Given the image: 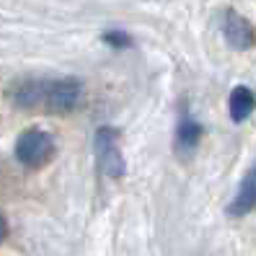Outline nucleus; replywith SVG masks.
I'll return each mask as SVG.
<instances>
[{
    "mask_svg": "<svg viewBox=\"0 0 256 256\" xmlns=\"http://www.w3.org/2000/svg\"><path fill=\"white\" fill-rule=\"evenodd\" d=\"M6 96L16 109L68 114L83 98V83L72 75L65 78H21L6 88Z\"/></svg>",
    "mask_w": 256,
    "mask_h": 256,
    "instance_id": "1",
    "label": "nucleus"
},
{
    "mask_svg": "<svg viewBox=\"0 0 256 256\" xmlns=\"http://www.w3.org/2000/svg\"><path fill=\"white\" fill-rule=\"evenodd\" d=\"M122 134L116 127H98L96 130V160H98V171L109 178H124L127 174V163H124V153H122Z\"/></svg>",
    "mask_w": 256,
    "mask_h": 256,
    "instance_id": "2",
    "label": "nucleus"
},
{
    "mask_svg": "<svg viewBox=\"0 0 256 256\" xmlns=\"http://www.w3.org/2000/svg\"><path fill=\"white\" fill-rule=\"evenodd\" d=\"M54 138L47 132V130H26L18 134L16 140V148H13V153H16V160L24 166V168H42V166H47L54 156Z\"/></svg>",
    "mask_w": 256,
    "mask_h": 256,
    "instance_id": "3",
    "label": "nucleus"
},
{
    "mask_svg": "<svg viewBox=\"0 0 256 256\" xmlns=\"http://www.w3.org/2000/svg\"><path fill=\"white\" fill-rule=\"evenodd\" d=\"M222 36L228 42L230 50L246 52L251 47H256V26L240 16L238 10H225L222 13Z\"/></svg>",
    "mask_w": 256,
    "mask_h": 256,
    "instance_id": "4",
    "label": "nucleus"
},
{
    "mask_svg": "<svg viewBox=\"0 0 256 256\" xmlns=\"http://www.w3.org/2000/svg\"><path fill=\"white\" fill-rule=\"evenodd\" d=\"M204 127L197 122V116L189 112V106L184 104L178 112V122H176V153L178 156H192L194 150L202 142Z\"/></svg>",
    "mask_w": 256,
    "mask_h": 256,
    "instance_id": "5",
    "label": "nucleus"
},
{
    "mask_svg": "<svg viewBox=\"0 0 256 256\" xmlns=\"http://www.w3.org/2000/svg\"><path fill=\"white\" fill-rule=\"evenodd\" d=\"M254 210H256V163L246 171V176H244V182H240L233 202L228 204V215L244 218V215L254 212Z\"/></svg>",
    "mask_w": 256,
    "mask_h": 256,
    "instance_id": "6",
    "label": "nucleus"
},
{
    "mask_svg": "<svg viewBox=\"0 0 256 256\" xmlns=\"http://www.w3.org/2000/svg\"><path fill=\"white\" fill-rule=\"evenodd\" d=\"M256 109V94L246 86H236L230 91V98H228V112H230V119L236 124H244L246 119L254 114Z\"/></svg>",
    "mask_w": 256,
    "mask_h": 256,
    "instance_id": "7",
    "label": "nucleus"
},
{
    "mask_svg": "<svg viewBox=\"0 0 256 256\" xmlns=\"http://www.w3.org/2000/svg\"><path fill=\"white\" fill-rule=\"evenodd\" d=\"M104 42L114 44V47H130V44H132L130 34H124V32H106V34H104Z\"/></svg>",
    "mask_w": 256,
    "mask_h": 256,
    "instance_id": "8",
    "label": "nucleus"
},
{
    "mask_svg": "<svg viewBox=\"0 0 256 256\" xmlns=\"http://www.w3.org/2000/svg\"><path fill=\"white\" fill-rule=\"evenodd\" d=\"M6 236H8V222H6V218L0 215V244L6 240Z\"/></svg>",
    "mask_w": 256,
    "mask_h": 256,
    "instance_id": "9",
    "label": "nucleus"
}]
</instances>
